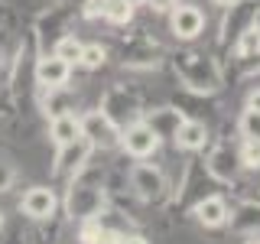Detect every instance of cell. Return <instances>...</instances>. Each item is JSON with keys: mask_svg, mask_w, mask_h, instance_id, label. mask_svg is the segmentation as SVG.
<instances>
[{"mask_svg": "<svg viewBox=\"0 0 260 244\" xmlns=\"http://www.w3.org/2000/svg\"><path fill=\"white\" fill-rule=\"evenodd\" d=\"M65 215L72 222H85V218H94L108 208V176H104V166H98L94 160H88L85 166L78 169L75 176L65 182Z\"/></svg>", "mask_w": 260, "mask_h": 244, "instance_id": "1", "label": "cell"}, {"mask_svg": "<svg viewBox=\"0 0 260 244\" xmlns=\"http://www.w3.org/2000/svg\"><path fill=\"white\" fill-rule=\"evenodd\" d=\"M173 72L182 81L185 92H195V95H218L224 85L221 62L205 49H192V46L179 49L173 55Z\"/></svg>", "mask_w": 260, "mask_h": 244, "instance_id": "2", "label": "cell"}, {"mask_svg": "<svg viewBox=\"0 0 260 244\" xmlns=\"http://www.w3.org/2000/svg\"><path fill=\"white\" fill-rule=\"evenodd\" d=\"M127 182H130V192H134L143 205H162V202L173 199L166 173H162L159 166H153V163L137 160L134 166L127 169Z\"/></svg>", "mask_w": 260, "mask_h": 244, "instance_id": "3", "label": "cell"}, {"mask_svg": "<svg viewBox=\"0 0 260 244\" xmlns=\"http://www.w3.org/2000/svg\"><path fill=\"white\" fill-rule=\"evenodd\" d=\"M215 186H221V182L208 173L205 157H192L182 169V179H179V192H176L173 205L176 208H192L195 202H202L205 195H211Z\"/></svg>", "mask_w": 260, "mask_h": 244, "instance_id": "4", "label": "cell"}, {"mask_svg": "<svg viewBox=\"0 0 260 244\" xmlns=\"http://www.w3.org/2000/svg\"><path fill=\"white\" fill-rule=\"evenodd\" d=\"M98 111H101L114 127L124 130L127 124H134V120L143 117V101H140V95H137L134 88H127V85H111L108 92L101 95Z\"/></svg>", "mask_w": 260, "mask_h": 244, "instance_id": "5", "label": "cell"}, {"mask_svg": "<svg viewBox=\"0 0 260 244\" xmlns=\"http://www.w3.org/2000/svg\"><path fill=\"white\" fill-rule=\"evenodd\" d=\"M117 59L127 69H156L162 62V46L146 33H130L120 39L117 46Z\"/></svg>", "mask_w": 260, "mask_h": 244, "instance_id": "6", "label": "cell"}, {"mask_svg": "<svg viewBox=\"0 0 260 244\" xmlns=\"http://www.w3.org/2000/svg\"><path fill=\"white\" fill-rule=\"evenodd\" d=\"M257 10H260V0H234L231 7H224V23H221L218 46H221V49H231L234 39H238L241 33L257 20Z\"/></svg>", "mask_w": 260, "mask_h": 244, "instance_id": "7", "label": "cell"}, {"mask_svg": "<svg viewBox=\"0 0 260 244\" xmlns=\"http://www.w3.org/2000/svg\"><path fill=\"white\" fill-rule=\"evenodd\" d=\"M117 146L130 160H150L153 153L159 150V137L153 134V127L140 117V120H134V124H127L120 130V143Z\"/></svg>", "mask_w": 260, "mask_h": 244, "instance_id": "8", "label": "cell"}, {"mask_svg": "<svg viewBox=\"0 0 260 244\" xmlns=\"http://www.w3.org/2000/svg\"><path fill=\"white\" fill-rule=\"evenodd\" d=\"M81 137L91 143V150H114L120 143V127H114L101 111H85L81 114Z\"/></svg>", "mask_w": 260, "mask_h": 244, "instance_id": "9", "label": "cell"}, {"mask_svg": "<svg viewBox=\"0 0 260 244\" xmlns=\"http://www.w3.org/2000/svg\"><path fill=\"white\" fill-rule=\"evenodd\" d=\"M91 153L94 150H91V143H88L85 137H78V140H72V143H65V146H55V160H52L55 179L69 182V179L75 176L88 160H91Z\"/></svg>", "mask_w": 260, "mask_h": 244, "instance_id": "10", "label": "cell"}, {"mask_svg": "<svg viewBox=\"0 0 260 244\" xmlns=\"http://www.w3.org/2000/svg\"><path fill=\"white\" fill-rule=\"evenodd\" d=\"M72 13H75V7H49V13H43L36 20V29H32V39H36V49H39V55L46 52V43H52L55 46V39L65 36V26H69V20H72Z\"/></svg>", "mask_w": 260, "mask_h": 244, "instance_id": "11", "label": "cell"}, {"mask_svg": "<svg viewBox=\"0 0 260 244\" xmlns=\"http://www.w3.org/2000/svg\"><path fill=\"white\" fill-rule=\"evenodd\" d=\"M205 166H208V173L218 179L221 186L228 182H238V176H241V160H238V150H234L228 140H218L215 146L208 150V157H205Z\"/></svg>", "mask_w": 260, "mask_h": 244, "instance_id": "12", "label": "cell"}, {"mask_svg": "<svg viewBox=\"0 0 260 244\" xmlns=\"http://www.w3.org/2000/svg\"><path fill=\"white\" fill-rule=\"evenodd\" d=\"M32 75H36V88H65L72 78V65L65 59H59L55 52H43L36 59Z\"/></svg>", "mask_w": 260, "mask_h": 244, "instance_id": "13", "label": "cell"}, {"mask_svg": "<svg viewBox=\"0 0 260 244\" xmlns=\"http://www.w3.org/2000/svg\"><path fill=\"white\" fill-rule=\"evenodd\" d=\"M20 208H23V215L36 218V222H49L55 215V208H59V195L49 186H29L20 199Z\"/></svg>", "mask_w": 260, "mask_h": 244, "instance_id": "14", "label": "cell"}, {"mask_svg": "<svg viewBox=\"0 0 260 244\" xmlns=\"http://www.w3.org/2000/svg\"><path fill=\"white\" fill-rule=\"evenodd\" d=\"M169 26H173L176 39L192 43V39H199L202 29H205V13L195 4H179V7H173V13H169Z\"/></svg>", "mask_w": 260, "mask_h": 244, "instance_id": "15", "label": "cell"}, {"mask_svg": "<svg viewBox=\"0 0 260 244\" xmlns=\"http://www.w3.org/2000/svg\"><path fill=\"white\" fill-rule=\"evenodd\" d=\"M173 143L179 150H185V153H202L211 143V130H208V124L202 117H185L182 124H179V130H176Z\"/></svg>", "mask_w": 260, "mask_h": 244, "instance_id": "16", "label": "cell"}, {"mask_svg": "<svg viewBox=\"0 0 260 244\" xmlns=\"http://www.w3.org/2000/svg\"><path fill=\"white\" fill-rule=\"evenodd\" d=\"M192 211H195V222H199L202 228H221V225H228V215H231L228 199L218 195V192H211L202 202H195Z\"/></svg>", "mask_w": 260, "mask_h": 244, "instance_id": "17", "label": "cell"}, {"mask_svg": "<svg viewBox=\"0 0 260 244\" xmlns=\"http://www.w3.org/2000/svg\"><path fill=\"white\" fill-rule=\"evenodd\" d=\"M143 120L153 127V134L159 137V140H173L179 124L185 120V114L176 108V104H169V108H156V111H143Z\"/></svg>", "mask_w": 260, "mask_h": 244, "instance_id": "18", "label": "cell"}, {"mask_svg": "<svg viewBox=\"0 0 260 244\" xmlns=\"http://www.w3.org/2000/svg\"><path fill=\"white\" fill-rule=\"evenodd\" d=\"M49 137H52L55 146H65V143L78 140V137H81V117H78V114H72V111L49 117Z\"/></svg>", "mask_w": 260, "mask_h": 244, "instance_id": "19", "label": "cell"}, {"mask_svg": "<svg viewBox=\"0 0 260 244\" xmlns=\"http://www.w3.org/2000/svg\"><path fill=\"white\" fill-rule=\"evenodd\" d=\"M228 225L238 234H260V205L257 202H244L228 215Z\"/></svg>", "mask_w": 260, "mask_h": 244, "instance_id": "20", "label": "cell"}, {"mask_svg": "<svg viewBox=\"0 0 260 244\" xmlns=\"http://www.w3.org/2000/svg\"><path fill=\"white\" fill-rule=\"evenodd\" d=\"M134 0H104V20L114 26H127L134 20Z\"/></svg>", "mask_w": 260, "mask_h": 244, "instance_id": "21", "label": "cell"}, {"mask_svg": "<svg viewBox=\"0 0 260 244\" xmlns=\"http://www.w3.org/2000/svg\"><path fill=\"white\" fill-rule=\"evenodd\" d=\"M81 39H75L72 33H65V36H59L55 39V46H52V52L59 55V59H65L69 65H78V59H81Z\"/></svg>", "mask_w": 260, "mask_h": 244, "instance_id": "22", "label": "cell"}, {"mask_svg": "<svg viewBox=\"0 0 260 244\" xmlns=\"http://www.w3.org/2000/svg\"><path fill=\"white\" fill-rule=\"evenodd\" d=\"M104 62H108V49H104L101 43H85V46H81V59H78L81 69L98 72Z\"/></svg>", "mask_w": 260, "mask_h": 244, "instance_id": "23", "label": "cell"}, {"mask_svg": "<svg viewBox=\"0 0 260 244\" xmlns=\"http://www.w3.org/2000/svg\"><path fill=\"white\" fill-rule=\"evenodd\" d=\"M234 55H250V52H260V26L257 23H250L247 29L241 33L238 39H234Z\"/></svg>", "mask_w": 260, "mask_h": 244, "instance_id": "24", "label": "cell"}, {"mask_svg": "<svg viewBox=\"0 0 260 244\" xmlns=\"http://www.w3.org/2000/svg\"><path fill=\"white\" fill-rule=\"evenodd\" d=\"M238 160H241V166L244 169H260V140L257 137H244L241 146H238Z\"/></svg>", "mask_w": 260, "mask_h": 244, "instance_id": "25", "label": "cell"}, {"mask_svg": "<svg viewBox=\"0 0 260 244\" xmlns=\"http://www.w3.org/2000/svg\"><path fill=\"white\" fill-rule=\"evenodd\" d=\"M231 69H234V75H241V78L260 75V52H250V55H234V59H231Z\"/></svg>", "mask_w": 260, "mask_h": 244, "instance_id": "26", "label": "cell"}, {"mask_svg": "<svg viewBox=\"0 0 260 244\" xmlns=\"http://www.w3.org/2000/svg\"><path fill=\"white\" fill-rule=\"evenodd\" d=\"M238 130H241V137H257L260 140V111H254V108L244 111L238 120Z\"/></svg>", "mask_w": 260, "mask_h": 244, "instance_id": "27", "label": "cell"}, {"mask_svg": "<svg viewBox=\"0 0 260 244\" xmlns=\"http://www.w3.org/2000/svg\"><path fill=\"white\" fill-rule=\"evenodd\" d=\"M13 182H16V169H13V163L0 160V192H10V189H13Z\"/></svg>", "mask_w": 260, "mask_h": 244, "instance_id": "28", "label": "cell"}, {"mask_svg": "<svg viewBox=\"0 0 260 244\" xmlns=\"http://www.w3.org/2000/svg\"><path fill=\"white\" fill-rule=\"evenodd\" d=\"M81 16H85V20L104 16V0H85V4H81Z\"/></svg>", "mask_w": 260, "mask_h": 244, "instance_id": "29", "label": "cell"}, {"mask_svg": "<svg viewBox=\"0 0 260 244\" xmlns=\"http://www.w3.org/2000/svg\"><path fill=\"white\" fill-rule=\"evenodd\" d=\"M120 244H150V241H146L143 234H127L124 231V234H120Z\"/></svg>", "mask_w": 260, "mask_h": 244, "instance_id": "30", "label": "cell"}, {"mask_svg": "<svg viewBox=\"0 0 260 244\" xmlns=\"http://www.w3.org/2000/svg\"><path fill=\"white\" fill-rule=\"evenodd\" d=\"M247 108H254V111H260V88H254V92L247 95Z\"/></svg>", "mask_w": 260, "mask_h": 244, "instance_id": "31", "label": "cell"}, {"mask_svg": "<svg viewBox=\"0 0 260 244\" xmlns=\"http://www.w3.org/2000/svg\"><path fill=\"white\" fill-rule=\"evenodd\" d=\"M244 244H260V234H247V241Z\"/></svg>", "mask_w": 260, "mask_h": 244, "instance_id": "32", "label": "cell"}, {"mask_svg": "<svg viewBox=\"0 0 260 244\" xmlns=\"http://www.w3.org/2000/svg\"><path fill=\"white\" fill-rule=\"evenodd\" d=\"M7 111H10V104H7V101H4V98H0V117H4V114H7Z\"/></svg>", "mask_w": 260, "mask_h": 244, "instance_id": "33", "label": "cell"}, {"mask_svg": "<svg viewBox=\"0 0 260 244\" xmlns=\"http://www.w3.org/2000/svg\"><path fill=\"white\" fill-rule=\"evenodd\" d=\"M211 4H215V7H231L234 0H211Z\"/></svg>", "mask_w": 260, "mask_h": 244, "instance_id": "34", "label": "cell"}, {"mask_svg": "<svg viewBox=\"0 0 260 244\" xmlns=\"http://www.w3.org/2000/svg\"><path fill=\"white\" fill-rule=\"evenodd\" d=\"M150 4H159L156 10H166V7H162V4H173V0H150Z\"/></svg>", "mask_w": 260, "mask_h": 244, "instance_id": "35", "label": "cell"}, {"mask_svg": "<svg viewBox=\"0 0 260 244\" xmlns=\"http://www.w3.org/2000/svg\"><path fill=\"white\" fill-rule=\"evenodd\" d=\"M254 23H257V26H260V10H257V20H254Z\"/></svg>", "mask_w": 260, "mask_h": 244, "instance_id": "36", "label": "cell"}, {"mask_svg": "<svg viewBox=\"0 0 260 244\" xmlns=\"http://www.w3.org/2000/svg\"><path fill=\"white\" fill-rule=\"evenodd\" d=\"M134 4H150V0H134Z\"/></svg>", "mask_w": 260, "mask_h": 244, "instance_id": "37", "label": "cell"}, {"mask_svg": "<svg viewBox=\"0 0 260 244\" xmlns=\"http://www.w3.org/2000/svg\"><path fill=\"white\" fill-rule=\"evenodd\" d=\"M0 228H4V211H0Z\"/></svg>", "mask_w": 260, "mask_h": 244, "instance_id": "38", "label": "cell"}, {"mask_svg": "<svg viewBox=\"0 0 260 244\" xmlns=\"http://www.w3.org/2000/svg\"><path fill=\"white\" fill-rule=\"evenodd\" d=\"M254 202H257V205H260V192H257V199H254Z\"/></svg>", "mask_w": 260, "mask_h": 244, "instance_id": "39", "label": "cell"}]
</instances>
